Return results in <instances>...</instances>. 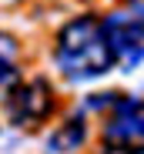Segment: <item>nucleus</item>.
Listing matches in <instances>:
<instances>
[{
	"mask_svg": "<svg viewBox=\"0 0 144 154\" xmlns=\"http://www.w3.org/2000/svg\"><path fill=\"white\" fill-rule=\"evenodd\" d=\"M17 57H20L17 40H14V37H7V34H0V94H7V91L20 81Z\"/></svg>",
	"mask_w": 144,
	"mask_h": 154,
	"instance_id": "6",
	"label": "nucleus"
},
{
	"mask_svg": "<svg viewBox=\"0 0 144 154\" xmlns=\"http://www.w3.org/2000/svg\"><path fill=\"white\" fill-rule=\"evenodd\" d=\"M84 141H87L84 114H70L67 121H60L54 131H51V137H47V151H51V154H74Z\"/></svg>",
	"mask_w": 144,
	"mask_h": 154,
	"instance_id": "5",
	"label": "nucleus"
},
{
	"mask_svg": "<svg viewBox=\"0 0 144 154\" xmlns=\"http://www.w3.org/2000/svg\"><path fill=\"white\" fill-rule=\"evenodd\" d=\"M104 121V141L111 144H144V97L137 94H117L107 107Z\"/></svg>",
	"mask_w": 144,
	"mask_h": 154,
	"instance_id": "4",
	"label": "nucleus"
},
{
	"mask_svg": "<svg viewBox=\"0 0 144 154\" xmlns=\"http://www.w3.org/2000/svg\"><path fill=\"white\" fill-rule=\"evenodd\" d=\"M134 4H144V0H134Z\"/></svg>",
	"mask_w": 144,
	"mask_h": 154,
	"instance_id": "9",
	"label": "nucleus"
},
{
	"mask_svg": "<svg viewBox=\"0 0 144 154\" xmlns=\"http://www.w3.org/2000/svg\"><path fill=\"white\" fill-rule=\"evenodd\" d=\"M4 114L14 127H37L54 114V87L44 77L17 81L4 94Z\"/></svg>",
	"mask_w": 144,
	"mask_h": 154,
	"instance_id": "2",
	"label": "nucleus"
},
{
	"mask_svg": "<svg viewBox=\"0 0 144 154\" xmlns=\"http://www.w3.org/2000/svg\"><path fill=\"white\" fill-rule=\"evenodd\" d=\"M54 64L60 77H67L70 84H87L104 77L114 67V57L101 27V17L94 14L70 17L54 37Z\"/></svg>",
	"mask_w": 144,
	"mask_h": 154,
	"instance_id": "1",
	"label": "nucleus"
},
{
	"mask_svg": "<svg viewBox=\"0 0 144 154\" xmlns=\"http://www.w3.org/2000/svg\"><path fill=\"white\" fill-rule=\"evenodd\" d=\"M107 47L114 64H121V70H134L144 60V30L137 27V20L131 10H114L101 20Z\"/></svg>",
	"mask_w": 144,
	"mask_h": 154,
	"instance_id": "3",
	"label": "nucleus"
},
{
	"mask_svg": "<svg viewBox=\"0 0 144 154\" xmlns=\"http://www.w3.org/2000/svg\"><path fill=\"white\" fill-rule=\"evenodd\" d=\"M101 154H144V144H107Z\"/></svg>",
	"mask_w": 144,
	"mask_h": 154,
	"instance_id": "7",
	"label": "nucleus"
},
{
	"mask_svg": "<svg viewBox=\"0 0 144 154\" xmlns=\"http://www.w3.org/2000/svg\"><path fill=\"white\" fill-rule=\"evenodd\" d=\"M131 14H134V20H137V27L144 30V4H134V10H131Z\"/></svg>",
	"mask_w": 144,
	"mask_h": 154,
	"instance_id": "8",
	"label": "nucleus"
}]
</instances>
